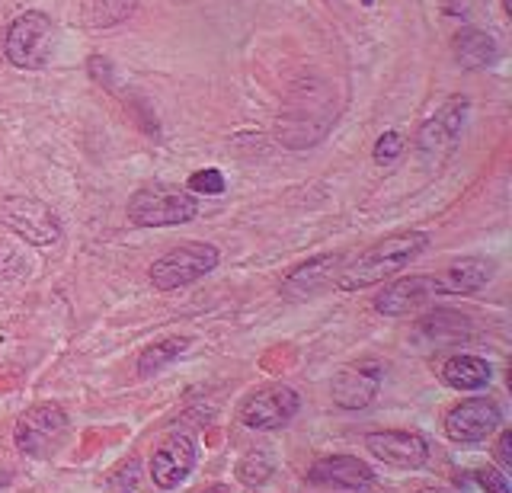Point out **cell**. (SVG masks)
Here are the masks:
<instances>
[{
    "label": "cell",
    "instance_id": "obj_1",
    "mask_svg": "<svg viewBox=\"0 0 512 493\" xmlns=\"http://www.w3.org/2000/svg\"><path fill=\"white\" fill-rule=\"evenodd\" d=\"M429 247V234L426 231H400L378 241L375 247H368L359 253L349 266H343L336 273V289L340 292H362L372 289V285L397 276L400 269H407L420 253Z\"/></svg>",
    "mask_w": 512,
    "mask_h": 493
},
{
    "label": "cell",
    "instance_id": "obj_2",
    "mask_svg": "<svg viewBox=\"0 0 512 493\" xmlns=\"http://www.w3.org/2000/svg\"><path fill=\"white\" fill-rule=\"evenodd\" d=\"M125 215L138 228H173V225H186V221L196 218L199 202L180 186L154 183V186L138 189V193L128 199Z\"/></svg>",
    "mask_w": 512,
    "mask_h": 493
},
{
    "label": "cell",
    "instance_id": "obj_3",
    "mask_svg": "<svg viewBox=\"0 0 512 493\" xmlns=\"http://www.w3.org/2000/svg\"><path fill=\"white\" fill-rule=\"evenodd\" d=\"M218 260H221V253L215 244L186 241L151 266V285L157 292L183 289V285H192L196 279L212 273V269L218 266Z\"/></svg>",
    "mask_w": 512,
    "mask_h": 493
},
{
    "label": "cell",
    "instance_id": "obj_4",
    "mask_svg": "<svg viewBox=\"0 0 512 493\" xmlns=\"http://www.w3.org/2000/svg\"><path fill=\"white\" fill-rule=\"evenodd\" d=\"M52 39H55L52 20L39 10H29L10 23L7 39H4V55L13 68L39 71L45 68V61L52 58Z\"/></svg>",
    "mask_w": 512,
    "mask_h": 493
},
{
    "label": "cell",
    "instance_id": "obj_5",
    "mask_svg": "<svg viewBox=\"0 0 512 493\" xmlns=\"http://www.w3.org/2000/svg\"><path fill=\"white\" fill-rule=\"evenodd\" d=\"M68 413H64L58 404H36L29 407L20 420H16L13 439L16 449L32 455V458H45L52 455L58 445L68 436Z\"/></svg>",
    "mask_w": 512,
    "mask_h": 493
},
{
    "label": "cell",
    "instance_id": "obj_6",
    "mask_svg": "<svg viewBox=\"0 0 512 493\" xmlns=\"http://www.w3.org/2000/svg\"><path fill=\"white\" fill-rule=\"evenodd\" d=\"M0 218L10 231H16L32 247H52L61 241L58 215L45 202L32 196H10L0 202Z\"/></svg>",
    "mask_w": 512,
    "mask_h": 493
},
{
    "label": "cell",
    "instance_id": "obj_7",
    "mask_svg": "<svg viewBox=\"0 0 512 493\" xmlns=\"http://www.w3.org/2000/svg\"><path fill=\"white\" fill-rule=\"evenodd\" d=\"M301 410V397L288 385H269L250 394L240 407V423L250 429H282Z\"/></svg>",
    "mask_w": 512,
    "mask_h": 493
},
{
    "label": "cell",
    "instance_id": "obj_8",
    "mask_svg": "<svg viewBox=\"0 0 512 493\" xmlns=\"http://www.w3.org/2000/svg\"><path fill=\"white\" fill-rule=\"evenodd\" d=\"M503 423V410L487 397H471L461 401L458 407L448 410L445 417V436L452 442H484L490 433H496Z\"/></svg>",
    "mask_w": 512,
    "mask_h": 493
},
{
    "label": "cell",
    "instance_id": "obj_9",
    "mask_svg": "<svg viewBox=\"0 0 512 493\" xmlns=\"http://www.w3.org/2000/svg\"><path fill=\"white\" fill-rule=\"evenodd\" d=\"M365 449L372 452L378 461L391 468H423L429 461V442L420 433H410V429H384V433H368L365 436Z\"/></svg>",
    "mask_w": 512,
    "mask_h": 493
},
{
    "label": "cell",
    "instance_id": "obj_10",
    "mask_svg": "<svg viewBox=\"0 0 512 493\" xmlns=\"http://www.w3.org/2000/svg\"><path fill=\"white\" fill-rule=\"evenodd\" d=\"M464 113H468V100L455 97L423 125L416 145H420V154L426 157V161H442V157L455 148V141L461 135V125H464Z\"/></svg>",
    "mask_w": 512,
    "mask_h": 493
},
{
    "label": "cell",
    "instance_id": "obj_11",
    "mask_svg": "<svg viewBox=\"0 0 512 493\" xmlns=\"http://www.w3.org/2000/svg\"><path fill=\"white\" fill-rule=\"evenodd\" d=\"M432 298H439L436 276H407V279H397L388 285V289L378 292L375 311L384 317H407Z\"/></svg>",
    "mask_w": 512,
    "mask_h": 493
},
{
    "label": "cell",
    "instance_id": "obj_12",
    "mask_svg": "<svg viewBox=\"0 0 512 493\" xmlns=\"http://www.w3.org/2000/svg\"><path fill=\"white\" fill-rule=\"evenodd\" d=\"M192 468H196V442L186 433L170 436L151 458V477H154V484L164 490L180 487L192 474Z\"/></svg>",
    "mask_w": 512,
    "mask_h": 493
},
{
    "label": "cell",
    "instance_id": "obj_13",
    "mask_svg": "<svg viewBox=\"0 0 512 493\" xmlns=\"http://www.w3.org/2000/svg\"><path fill=\"white\" fill-rule=\"evenodd\" d=\"M308 481L320 487L365 490L375 484V471L356 455H327V458H317L308 468Z\"/></svg>",
    "mask_w": 512,
    "mask_h": 493
},
{
    "label": "cell",
    "instance_id": "obj_14",
    "mask_svg": "<svg viewBox=\"0 0 512 493\" xmlns=\"http://www.w3.org/2000/svg\"><path fill=\"white\" fill-rule=\"evenodd\" d=\"M381 388V365L375 362H362V365H349L340 375L333 378V404L343 410H362L375 401V394Z\"/></svg>",
    "mask_w": 512,
    "mask_h": 493
},
{
    "label": "cell",
    "instance_id": "obj_15",
    "mask_svg": "<svg viewBox=\"0 0 512 493\" xmlns=\"http://www.w3.org/2000/svg\"><path fill=\"white\" fill-rule=\"evenodd\" d=\"M346 266L343 253H320V257L308 260L295 266L292 273H288L279 285V292L292 301H301V298H311L314 292H320L324 285H330L336 279V273Z\"/></svg>",
    "mask_w": 512,
    "mask_h": 493
},
{
    "label": "cell",
    "instance_id": "obj_16",
    "mask_svg": "<svg viewBox=\"0 0 512 493\" xmlns=\"http://www.w3.org/2000/svg\"><path fill=\"white\" fill-rule=\"evenodd\" d=\"M496 276V263L484 257H464L436 273L439 295H474Z\"/></svg>",
    "mask_w": 512,
    "mask_h": 493
},
{
    "label": "cell",
    "instance_id": "obj_17",
    "mask_svg": "<svg viewBox=\"0 0 512 493\" xmlns=\"http://www.w3.org/2000/svg\"><path fill=\"white\" fill-rule=\"evenodd\" d=\"M490 378V362L480 356H452L442 365V381L452 391H480L490 385Z\"/></svg>",
    "mask_w": 512,
    "mask_h": 493
},
{
    "label": "cell",
    "instance_id": "obj_18",
    "mask_svg": "<svg viewBox=\"0 0 512 493\" xmlns=\"http://www.w3.org/2000/svg\"><path fill=\"white\" fill-rule=\"evenodd\" d=\"M455 58L468 71H480L500 61V45L484 29H464L455 36Z\"/></svg>",
    "mask_w": 512,
    "mask_h": 493
},
{
    "label": "cell",
    "instance_id": "obj_19",
    "mask_svg": "<svg viewBox=\"0 0 512 493\" xmlns=\"http://www.w3.org/2000/svg\"><path fill=\"white\" fill-rule=\"evenodd\" d=\"M186 349H189V340L186 337H167V340L148 346L141 353V359H138V375H154V372H160L173 359H180Z\"/></svg>",
    "mask_w": 512,
    "mask_h": 493
},
{
    "label": "cell",
    "instance_id": "obj_20",
    "mask_svg": "<svg viewBox=\"0 0 512 493\" xmlns=\"http://www.w3.org/2000/svg\"><path fill=\"white\" fill-rule=\"evenodd\" d=\"M138 0H87L90 26H116L135 13Z\"/></svg>",
    "mask_w": 512,
    "mask_h": 493
},
{
    "label": "cell",
    "instance_id": "obj_21",
    "mask_svg": "<svg viewBox=\"0 0 512 493\" xmlns=\"http://www.w3.org/2000/svg\"><path fill=\"white\" fill-rule=\"evenodd\" d=\"M237 477L244 484H250V487H260V484H266V477H272V461L266 458V455H247L244 461L237 465Z\"/></svg>",
    "mask_w": 512,
    "mask_h": 493
},
{
    "label": "cell",
    "instance_id": "obj_22",
    "mask_svg": "<svg viewBox=\"0 0 512 493\" xmlns=\"http://www.w3.org/2000/svg\"><path fill=\"white\" fill-rule=\"evenodd\" d=\"M224 186H228V183H224L221 170H215V167L199 170V173H192V177H189V189L196 196H221Z\"/></svg>",
    "mask_w": 512,
    "mask_h": 493
},
{
    "label": "cell",
    "instance_id": "obj_23",
    "mask_svg": "<svg viewBox=\"0 0 512 493\" xmlns=\"http://www.w3.org/2000/svg\"><path fill=\"white\" fill-rule=\"evenodd\" d=\"M404 154V138H400L397 132H384L378 138V145H375V161L378 164H391L394 157Z\"/></svg>",
    "mask_w": 512,
    "mask_h": 493
},
{
    "label": "cell",
    "instance_id": "obj_24",
    "mask_svg": "<svg viewBox=\"0 0 512 493\" xmlns=\"http://www.w3.org/2000/svg\"><path fill=\"white\" fill-rule=\"evenodd\" d=\"M474 477H477V484L484 487V493H512L509 477L496 468H480V471H474Z\"/></svg>",
    "mask_w": 512,
    "mask_h": 493
},
{
    "label": "cell",
    "instance_id": "obj_25",
    "mask_svg": "<svg viewBox=\"0 0 512 493\" xmlns=\"http://www.w3.org/2000/svg\"><path fill=\"white\" fill-rule=\"evenodd\" d=\"M138 484V458L125 461V465L116 471V481H112V487L116 490H132Z\"/></svg>",
    "mask_w": 512,
    "mask_h": 493
},
{
    "label": "cell",
    "instance_id": "obj_26",
    "mask_svg": "<svg viewBox=\"0 0 512 493\" xmlns=\"http://www.w3.org/2000/svg\"><path fill=\"white\" fill-rule=\"evenodd\" d=\"M512 433L509 429H503V436H500V442H496V461H500V468L503 471H509L512 468Z\"/></svg>",
    "mask_w": 512,
    "mask_h": 493
},
{
    "label": "cell",
    "instance_id": "obj_27",
    "mask_svg": "<svg viewBox=\"0 0 512 493\" xmlns=\"http://www.w3.org/2000/svg\"><path fill=\"white\" fill-rule=\"evenodd\" d=\"M205 493H231V490L228 487H208Z\"/></svg>",
    "mask_w": 512,
    "mask_h": 493
},
{
    "label": "cell",
    "instance_id": "obj_28",
    "mask_svg": "<svg viewBox=\"0 0 512 493\" xmlns=\"http://www.w3.org/2000/svg\"><path fill=\"white\" fill-rule=\"evenodd\" d=\"M503 10H506V13H512V0H503Z\"/></svg>",
    "mask_w": 512,
    "mask_h": 493
},
{
    "label": "cell",
    "instance_id": "obj_29",
    "mask_svg": "<svg viewBox=\"0 0 512 493\" xmlns=\"http://www.w3.org/2000/svg\"><path fill=\"white\" fill-rule=\"evenodd\" d=\"M420 493H442V490H420Z\"/></svg>",
    "mask_w": 512,
    "mask_h": 493
},
{
    "label": "cell",
    "instance_id": "obj_30",
    "mask_svg": "<svg viewBox=\"0 0 512 493\" xmlns=\"http://www.w3.org/2000/svg\"><path fill=\"white\" fill-rule=\"evenodd\" d=\"M362 4H365V7H368V4H375V0H362Z\"/></svg>",
    "mask_w": 512,
    "mask_h": 493
}]
</instances>
